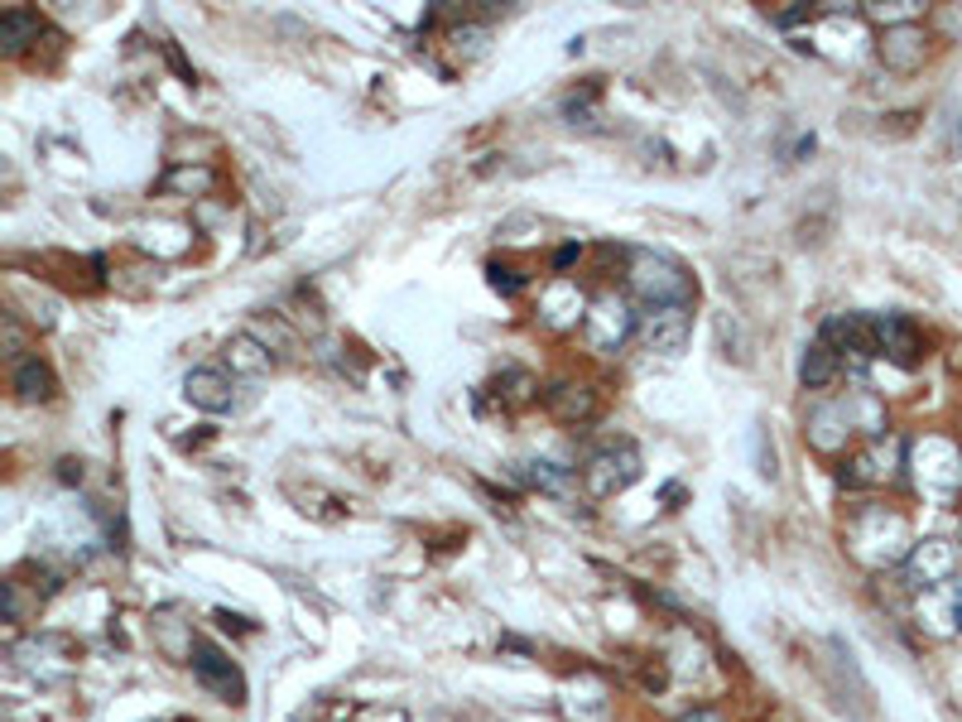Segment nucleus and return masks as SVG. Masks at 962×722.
Instances as JSON below:
<instances>
[{
    "mask_svg": "<svg viewBox=\"0 0 962 722\" xmlns=\"http://www.w3.org/2000/svg\"><path fill=\"white\" fill-rule=\"evenodd\" d=\"M689 722H717V718H707V713H698V718H689Z\"/></svg>",
    "mask_w": 962,
    "mask_h": 722,
    "instance_id": "nucleus-22",
    "label": "nucleus"
},
{
    "mask_svg": "<svg viewBox=\"0 0 962 722\" xmlns=\"http://www.w3.org/2000/svg\"><path fill=\"white\" fill-rule=\"evenodd\" d=\"M160 188L164 193H207L213 188V169H174V174H164Z\"/></svg>",
    "mask_w": 962,
    "mask_h": 722,
    "instance_id": "nucleus-19",
    "label": "nucleus"
},
{
    "mask_svg": "<svg viewBox=\"0 0 962 722\" xmlns=\"http://www.w3.org/2000/svg\"><path fill=\"white\" fill-rule=\"evenodd\" d=\"M491 284H496V289H506V294H516V289H520L516 270H500V266H491Z\"/></svg>",
    "mask_w": 962,
    "mask_h": 722,
    "instance_id": "nucleus-20",
    "label": "nucleus"
},
{
    "mask_svg": "<svg viewBox=\"0 0 962 722\" xmlns=\"http://www.w3.org/2000/svg\"><path fill=\"white\" fill-rule=\"evenodd\" d=\"M876 323V352L900 366H915L919 352H925V343H919V333L909 327L905 319H895V313H886V319H872Z\"/></svg>",
    "mask_w": 962,
    "mask_h": 722,
    "instance_id": "nucleus-9",
    "label": "nucleus"
},
{
    "mask_svg": "<svg viewBox=\"0 0 962 722\" xmlns=\"http://www.w3.org/2000/svg\"><path fill=\"white\" fill-rule=\"evenodd\" d=\"M953 563H958L953 545L929 540V545H915V554H909V573L925 578V583H943V578L953 573Z\"/></svg>",
    "mask_w": 962,
    "mask_h": 722,
    "instance_id": "nucleus-14",
    "label": "nucleus"
},
{
    "mask_svg": "<svg viewBox=\"0 0 962 722\" xmlns=\"http://www.w3.org/2000/svg\"><path fill=\"white\" fill-rule=\"evenodd\" d=\"M925 58H929V34L919 24H895V30L880 34V63L890 73H915L925 68Z\"/></svg>",
    "mask_w": 962,
    "mask_h": 722,
    "instance_id": "nucleus-4",
    "label": "nucleus"
},
{
    "mask_svg": "<svg viewBox=\"0 0 962 722\" xmlns=\"http://www.w3.org/2000/svg\"><path fill=\"white\" fill-rule=\"evenodd\" d=\"M544 405L559 424H587L597 414V396L587 386H573V380H559V386L544 390Z\"/></svg>",
    "mask_w": 962,
    "mask_h": 722,
    "instance_id": "nucleus-10",
    "label": "nucleus"
},
{
    "mask_svg": "<svg viewBox=\"0 0 962 722\" xmlns=\"http://www.w3.org/2000/svg\"><path fill=\"white\" fill-rule=\"evenodd\" d=\"M577 313H583V294H577V284L573 280H553L544 289V323L569 327V323H577Z\"/></svg>",
    "mask_w": 962,
    "mask_h": 722,
    "instance_id": "nucleus-15",
    "label": "nucleus"
},
{
    "mask_svg": "<svg viewBox=\"0 0 962 722\" xmlns=\"http://www.w3.org/2000/svg\"><path fill=\"white\" fill-rule=\"evenodd\" d=\"M689 304H669V309H645L640 319V337L650 343V352H679L689 343Z\"/></svg>",
    "mask_w": 962,
    "mask_h": 722,
    "instance_id": "nucleus-5",
    "label": "nucleus"
},
{
    "mask_svg": "<svg viewBox=\"0 0 962 722\" xmlns=\"http://www.w3.org/2000/svg\"><path fill=\"white\" fill-rule=\"evenodd\" d=\"M15 396L30 400V405H34V400H48V396H54V371H48V366L39 362V357L20 362V366H15Z\"/></svg>",
    "mask_w": 962,
    "mask_h": 722,
    "instance_id": "nucleus-18",
    "label": "nucleus"
},
{
    "mask_svg": "<svg viewBox=\"0 0 962 722\" xmlns=\"http://www.w3.org/2000/svg\"><path fill=\"white\" fill-rule=\"evenodd\" d=\"M630 289H636L650 309H669V304H689L693 280L669 256L636 251V256H630Z\"/></svg>",
    "mask_w": 962,
    "mask_h": 722,
    "instance_id": "nucleus-1",
    "label": "nucleus"
},
{
    "mask_svg": "<svg viewBox=\"0 0 962 722\" xmlns=\"http://www.w3.org/2000/svg\"><path fill=\"white\" fill-rule=\"evenodd\" d=\"M852 414H856V400H828V405H819L813 419H809L813 449L837 453L842 443H847V433H852Z\"/></svg>",
    "mask_w": 962,
    "mask_h": 722,
    "instance_id": "nucleus-8",
    "label": "nucleus"
},
{
    "mask_svg": "<svg viewBox=\"0 0 962 722\" xmlns=\"http://www.w3.org/2000/svg\"><path fill=\"white\" fill-rule=\"evenodd\" d=\"M227 366L231 371H241V376H260L270 366V352L256 333H241V337H231L227 343Z\"/></svg>",
    "mask_w": 962,
    "mask_h": 722,
    "instance_id": "nucleus-17",
    "label": "nucleus"
},
{
    "mask_svg": "<svg viewBox=\"0 0 962 722\" xmlns=\"http://www.w3.org/2000/svg\"><path fill=\"white\" fill-rule=\"evenodd\" d=\"M895 467H900V443L876 439L862 457H852V467L842 472V482H847V487H880V482L895 477Z\"/></svg>",
    "mask_w": 962,
    "mask_h": 722,
    "instance_id": "nucleus-6",
    "label": "nucleus"
},
{
    "mask_svg": "<svg viewBox=\"0 0 962 722\" xmlns=\"http://www.w3.org/2000/svg\"><path fill=\"white\" fill-rule=\"evenodd\" d=\"M799 20H813V10L799 6V10H780V15H775V24H799Z\"/></svg>",
    "mask_w": 962,
    "mask_h": 722,
    "instance_id": "nucleus-21",
    "label": "nucleus"
},
{
    "mask_svg": "<svg viewBox=\"0 0 962 722\" xmlns=\"http://www.w3.org/2000/svg\"><path fill=\"white\" fill-rule=\"evenodd\" d=\"M823 343L856 352V357H876V323L862 319V313H842V319H828Z\"/></svg>",
    "mask_w": 962,
    "mask_h": 722,
    "instance_id": "nucleus-11",
    "label": "nucleus"
},
{
    "mask_svg": "<svg viewBox=\"0 0 962 722\" xmlns=\"http://www.w3.org/2000/svg\"><path fill=\"white\" fill-rule=\"evenodd\" d=\"M30 44H39V15H30V10H6V15H0V49H6V54H24Z\"/></svg>",
    "mask_w": 962,
    "mask_h": 722,
    "instance_id": "nucleus-16",
    "label": "nucleus"
},
{
    "mask_svg": "<svg viewBox=\"0 0 962 722\" xmlns=\"http://www.w3.org/2000/svg\"><path fill=\"white\" fill-rule=\"evenodd\" d=\"M583 477H587V487H592V496H616V492H626L630 482L640 477V453L630 449V443H616V449H602L592 463L583 467Z\"/></svg>",
    "mask_w": 962,
    "mask_h": 722,
    "instance_id": "nucleus-2",
    "label": "nucleus"
},
{
    "mask_svg": "<svg viewBox=\"0 0 962 722\" xmlns=\"http://www.w3.org/2000/svg\"><path fill=\"white\" fill-rule=\"evenodd\" d=\"M630 327H636V319H630V304H626V299H616V294L597 299V304L583 313V337L597 352H616L630 337Z\"/></svg>",
    "mask_w": 962,
    "mask_h": 722,
    "instance_id": "nucleus-3",
    "label": "nucleus"
},
{
    "mask_svg": "<svg viewBox=\"0 0 962 722\" xmlns=\"http://www.w3.org/2000/svg\"><path fill=\"white\" fill-rule=\"evenodd\" d=\"M183 396H188V405H197V410L221 414V410H231V380L213 371V366H197V371H188V380H183Z\"/></svg>",
    "mask_w": 962,
    "mask_h": 722,
    "instance_id": "nucleus-12",
    "label": "nucleus"
},
{
    "mask_svg": "<svg viewBox=\"0 0 962 722\" xmlns=\"http://www.w3.org/2000/svg\"><path fill=\"white\" fill-rule=\"evenodd\" d=\"M837 366H842L837 347L819 337V343L803 352V362H799V380H803L809 390H823V386H833V380H837Z\"/></svg>",
    "mask_w": 962,
    "mask_h": 722,
    "instance_id": "nucleus-13",
    "label": "nucleus"
},
{
    "mask_svg": "<svg viewBox=\"0 0 962 722\" xmlns=\"http://www.w3.org/2000/svg\"><path fill=\"white\" fill-rule=\"evenodd\" d=\"M193 669H197V679H203L213 693H221V699H241L246 693V685H241V675H236V665L221 655L217 646H207V640H197L193 646Z\"/></svg>",
    "mask_w": 962,
    "mask_h": 722,
    "instance_id": "nucleus-7",
    "label": "nucleus"
}]
</instances>
